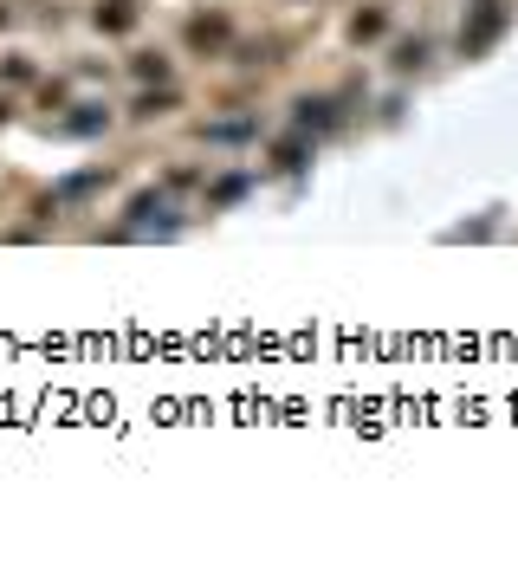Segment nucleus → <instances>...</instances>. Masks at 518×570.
Listing matches in <instances>:
<instances>
[{
  "instance_id": "nucleus-2",
  "label": "nucleus",
  "mask_w": 518,
  "mask_h": 570,
  "mask_svg": "<svg viewBox=\"0 0 518 570\" xmlns=\"http://www.w3.org/2000/svg\"><path fill=\"white\" fill-rule=\"evenodd\" d=\"M98 26H130V0H111V13L98 7Z\"/></svg>"
},
{
  "instance_id": "nucleus-1",
  "label": "nucleus",
  "mask_w": 518,
  "mask_h": 570,
  "mask_svg": "<svg viewBox=\"0 0 518 570\" xmlns=\"http://www.w3.org/2000/svg\"><path fill=\"white\" fill-rule=\"evenodd\" d=\"M499 26H506V0H480V26H473V33H460V46H467V52H480L486 39L499 33Z\"/></svg>"
}]
</instances>
